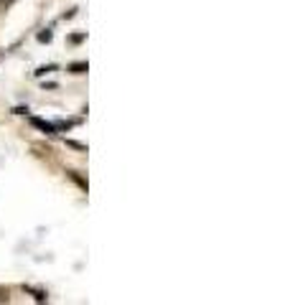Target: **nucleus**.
<instances>
[{
    "mask_svg": "<svg viewBox=\"0 0 290 305\" xmlns=\"http://www.w3.org/2000/svg\"><path fill=\"white\" fill-rule=\"evenodd\" d=\"M26 293H31L38 303H43V300H46V293H43V290H36V288H26Z\"/></svg>",
    "mask_w": 290,
    "mask_h": 305,
    "instance_id": "nucleus-3",
    "label": "nucleus"
},
{
    "mask_svg": "<svg viewBox=\"0 0 290 305\" xmlns=\"http://www.w3.org/2000/svg\"><path fill=\"white\" fill-rule=\"evenodd\" d=\"M51 38H54V33H51V31H41V33H38V41H41V43H49Z\"/></svg>",
    "mask_w": 290,
    "mask_h": 305,
    "instance_id": "nucleus-4",
    "label": "nucleus"
},
{
    "mask_svg": "<svg viewBox=\"0 0 290 305\" xmlns=\"http://www.w3.org/2000/svg\"><path fill=\"white\" fill-rule=\"evenodd\" d=\"M69 41H72V43H82V41H84V33H74Z\"/></svg>",
    "mask_w": 290,
    "mask_h": 305,
    "instance_id": "nucleus-8",
    "label": "nucleus"
},
{
    "mask_svg": "<svg viewBox=\"0 0 290 305\" xmlns=\"http://www.w3.org/2000/svg\"><path fill=\"white\" fill-rule=\"evenodd\" d=\"M31 125H33V127H38L41 133H46V135H56L54 122H46V120H41V117H31Z\"/></svg>",
    "mask_w": 290,
    "mask_h": 305,
    "instance_id": "nucleus-1",
    "label": "nucleus"
},
{
    "mask_svg": "<svg viewBox=\"0 0 290 305\" xmlns=\"http://www.w3.org/2000/svg\"><path fill=\"white\" fill-rule=\"evenodd\" d=\"M69 176H72V178H74V181H77V183H79L82 188H87V181H84V178H79V176H77L74 170H69Z\"/></svg>",
    "mask_w": 290,
    "mask_h": 305,
    "instance_id": "nucleus-7",
    "label": "nucleus"
},
{
    "mask_svg": "<svg viewBox=\"0 0 290 305\" xmlns=\"http://www.w3.org/2000/svg\"><path fill=\"white\" fill-rule=\"evenodd\" d=\"M89 67H87V61H77V64H69V67H66V72L69 74H84Z\"/></svg>",
    "mask_w": 290,
    "mask_h": 305,
    "instance_id": "nucleus-2",
    "label": "nucleus"
},
{
    "mask_svg": "<svg viewBox=\"0 0 290 305\" xmlns=\"http://www.w3.org/2000/svg\"><path fill=\"white\" fill-rule=\"evenodd\" d=\"M3 300L8 303V290H5V293H3V290H0V303H3Z\"/></svg>",
    "mask_w": 290,
    "mask_h": 305,
    "instance_id": "nucleus-9",
    "label": "nucleus"
},
{
    "mask_svg": "<svg viewBox=\"0 0 290 305\" xmlns=\"http://www.w3.org/2000/svg\"><path fill=\"white\" fill-rule=\"evenodd\" d=\"M66 145L74 148V150H87V145H82V143H77V140H66Z\"/></svg>",
    "mask_w": 290,
    "mask_h": 305,
    "instance_id": "nucleus-6",
    "label": "nucleus"
},
{
    "mask_svg": "<svg viewBox=\"0 0 290 305\" xmlns=\"http://www.w3.org/2000/svg\"><path fill=\"white\" fill-rule=\"evenodd\" d=\"M56 67H54V64H49V67H41L38 72H36V76H43V74H49V72H54Z\"/></svg>",
    "mask_w": 290,
    "mask_h": 305,
    "instance_id": "nucleus-5",
    "label": "nucleus"
}]
</instances>
